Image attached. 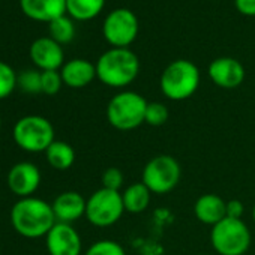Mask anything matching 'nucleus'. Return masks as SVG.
I'll return each instance as SVG.
<instances>
[{
    "instance_id": "nucleus-1",
    "label": "nucleus",
    "mask_w": 255,
    "mask_h": 255,
    "mask_svg": "<svg viewBox=\"0 0 255 255\" xmlns=\"http://www.w3.org/2000/svg\"><path fill=\"white\" fill-rule=\"evenodd\" d=\"M57 222L53 206L41 198H20L11 209V225L26 239L45 237Z\"/></svg>"
},
{
    "instance_id": "nucleus-2",
    "label": "nucleus",
    "mask_w": 255,
    "mask_h": 255,
    "mask_svg": "<svg viewBox=\"0 0 255 255\" xmlns=\"http://www.w3.org/2000/svg\"><path fill=\"white\" fill-rule=\"evenodd\" d=\"M95 66L99 81L114 89L129 86L140 72V60L129 48H111L105 51Z\"/></svg>"
},
{
    "instance_id": "nucleus-3",
    "label": "nucleus",
    "mask_w": 255,
    "mask_h": 255,
    "mask_svg": "<svg viewBox=\"0 0 255 255\" xmlns=\"http://www.w3.org/2000/svg\"><path fill=\"white\" fill-rule=\"evenodd\" d=\"M147 101L137 92L114 95L107 105V120L117 131H132L144 123Z\"/></svg>"
},
{
    "instance_id": "nucleus-4",
    "label": "nucleus",
    "mask_w": 255,
    "mask_h": 255,
    "mask_svg": "<svg viewBox=\"0 0 255 255\" xmlns=\"http://www.w3.org/2000/svg\"><path fill=\"white\" fill-rule=\"evenodd\" d=\"M200 71L189 60L179 59L171 62L162 72L161 92L170 101H185L191 98L200 86Z\"/></svg>"
},
{
    "instance_id": "nucleus-5",
    "label": "nucleus",
    "mask_w": 255,
    "mask_h": 255,
    "mask_svg": "<svg viewBox=\"0 0 255 255\" xmlns=\"http://www.w3.org/2000/svg\"><path fill=\"white\" fill-rule=\"evenodd\" d=\"M15 144L29 153H41L56 141L54 126L42 116H24L18 119L12 128Z\"/></svg>"
},
{
    "instance_id": "nucleus-6",
    "label": "nucleus",
    "mask_w": 255,
    "mask_h": 255,
    "mask_svg": "<svg viewBox=\"0 0 255 255\" xmlns=\"http://www.w3.org/2000/svg\"><path fill=\"white\" fill-rule=\"evenodd\" d=\"M210 243L219 255H245L251 246V231L242 219L225 218L212 227Z\"/></svg>"
},
{
    "instance_id": "nucleus-7",
    "label": "nucleus",
    "mask_w": 255,
    "mask_h": 255,
    "mask_svg": "<svg viewBox=\"0 0 255 255\" xmlns=\"http://www.w3.org/2000/svg\"><path fill=\"white\" fill-rule=\"evenodd\" d=\"M182 179V167L171 155H158L143 168L141 182L152 194L165 195L171 192Z\"/></svg>"
},
{
    "instance_id": "nucleus-8",
    "label": "nucleus",
    "mask_w": 255,
    "mask_h": 255,
    "mask_svg": "<svg viewBox=\"0 0 255 255\" xmlns=\"http://www.w3.org/2000/svg\"><path fill=\"white\" fill-rule=\"evenodd\" d=\"M123 213L125 206L122 200V192L101 188L87 198L86 218L95 227H111L120 221Z\"/></svg>"
},
{
    "instance_id": "nucleus-9",
    "label": "nucleus",
    "mask_w": 255,
    "mask_h": 255,
    "mask_svg": "<svg viewBox=\"0 0 255 255\" xmlns=\"http://www.w3.org/2000/svg\"><path fill=\"white\" fill-rule=\"evenodd\" d=\"M102 32L113 48H128L138 35V20L132 11L119 8L107 15Z\"/></svg>"
},
{
    "instance_id": "nucleus-10",
    "label": "nucleus",
    "mask_w": 255,
    "mask_h": 255,
    "mask_svg": "<svg viewBox=\"0 0 255 255\" xmlns=\"http://www.w3.org/2000/svg\"><path fill=\"white\" fill-rule=\"evenodd\" d=\"M45 246L50 255H81L83 243L72 224L56 222L45 236Z\"/></svg>"
},
{
    "instance_id": "nucleus-11",
    "label": "nucleus",
    "mask_w": 255,
    "mask_h": 255,
    "mask_svg": "<svg viewBox=\"0 0 255 255\" xmlns=\"http://www.w3.org/2000/svg\"><path fill=\"white\" fill-rule=\"evenodd\" d=\"M41 171L32 162H18L8 171V188L18 198L33 197L41 185Z\"/></svg>"
},
{
    "instance_id": "nucleus-12",
    "label": "nucleus",
    "mask_w": 255,
    "mask_h": 255,
    "mask_svg": "<svg viewBox=\"0 0 255 255\" xmlns=\"http://www.w3.org/2000/svg\"><path fill=\"white\" fill-rule=\"evenodd\" d=\"M209 77L218 87L236 89L245 80V68L233 57H219L209 65Z\"/></svg>"
},
{
    "instance_id": "nucleus-13",
    "label": "nucleus",
    "mask_w": 255,
    "mask_h": 255,
    "mask_svg": "<svg viewBox=\"0 0 255 255\" xmlns=\"http://www.w3.org/2000/svg\"><path fill=\"white\" fill-rule=\"evenodd\" d=\"M32 62L42 71H57L63 66V50L51 38H39L30 47Z\"/></svg>"
},
{
    "instance_id": "nucleus-14",
    "label": "nucleus",
    "mask_w": 255,
    "mask_h": 255,
    "mask_svg": "<svg viewBox=\"0 0 255 255\" xmlns=\"http://www.w3.org/2000/svg\"><path fill=\"white\" fill-rule=\"evenodd\" d=\"M87 200L77 191H65L59 194L51 203L57 222L72 224L86 216Z\"/></svg>"
},
{
    "instance_id": "nucleus-15",
    "label": "nucleus",
    "mask_w": 255,
    "mask_h": 255,
    "mask_svg": "<svg viewBox=\"0 0 255 255\" xmlns=\"http://www.w3.org/2000/svg\"><path fill=\"white\" fill-rule=\"evenodd\" d=\"M20 6L29 18L51 23L65 15L66 0H20Z\"/></svg>"
},
{
    "instance_id": "nucleus-16",
    "label": "nucleus",
    "mask_w": 255,
    "mask_h": 255,
    "mask_svg": "<svg viewBox=\"0 0 255 255\" xmlns=\"http://www.w3.org/2000/svg\"><path fill=\"white\" fill-rule=\"evenodd\" d=\"M63 84L71 89H83L89 86L96 77V66L84 59L69 60L62 66L60 71Z\"/></svg>"
},
{
    "instance_id": "nucleus-17",
    "label": "nucleus",
    "mask_w": 255,
    "mask_h": 255,
    "mask_svg": "<svg viewBox=\"0 0 255 255\" xmlns=\"http://www.w3.org/2000/svg\"><path fill=\"white\" fill-rule=\"evenodd\" d=\"M194 213L200 222L213 227L227 218V201L216 194H204L197 198Z\"/></svg>"
},
{
    "instance_id": "nucleus-18",
    "label": "nucleus",
    "mask_w": 255,
    "mask_h": 255,
    "mask_svg": "<svg viewBox=\"0 0 255 255\" xmlns=\"http://www.w3.org/2000/svg\"><path fill=\"white\" fill-rule=\"evenodd\" d=\"M150 197H152V192L143 182L129 185L122 192L125 212H129V213L144 212L150 204Z\"/></svg>"
},
{
    "instance_id": "nucleus-19",
    "label": "nucleus",
    "mask_w": 255,
    "mask_h": 255,
    "mask_svg": "<svg viewBox=\"0 0 255 255\" xmlns=\"http://www.w3.org/2000/svg\"><path fill=\"white\" fill-rule=\"evenodd\" d=\"M47 162L59 171L69 170L75 162V150L66 141L56 140L47 150H45Z\"/></svg>"
},
{
    "instance_id": "nucleus-20",
    "label": "nucleus",
    "mask_w": 255,
    "mask_h": 255,
    "mask_svg": "<svg viewBox=\"0 0 255 255\" xmlns=\"http://www.w3.org/2000/svg\"><path fill=\"white\" fill-rule=\"evenodd\" d=\"M105 0H66V12L80 21L95 18L104 8Z\"/></svg>"
},
{
    "instance_id": "nucleus-21",
    "label": "nucleus",
    "mask_w": 255,
    "mask_h": 255,
    "mask_svg": "<svg viewBox=\"0 0 255 255\" xmlns=\"http://www.w3.org/2000/svg\"><path fill=\"white\" fill-rule=\"evenodd\" d=\"M75 27L68 17H59L50 23V38L57 44H68L74 39Z\"/></svg>"
},
{
    "instance_id": "nucleus-22",
    "label": "nucleus",
    "mask_w": 255,
    "mask_h": 255,
    "mask_svg": "<svg viewBox=\"0 0 255 255\" xmlns=\"http://www.w3.org/2000/svg\"><path fill=\"white\" fill-rule=\"evenodd\" d=\"M18 86V75L5 62H0V101L6 99Z\"/></svg>"
},
{
    "instance_id": "nucleus-23",
    "label": "nucleus",
    "mask_w": 255,
    "mask_h": 255,
    "mask_svg": "<svg viewBox=\"0 0 255 255\" xmlns=\"http://www.w3.org/2000/svg\"><path fill=\"white\" fill-rule=\"evenodd\" d=\"M170 119L168 107L162 102H149L146 108V119L144 123L150 126H162Z\"/></svg>"
},
{
    "instance_id": "nucleus-24",
    "label": "nucleus",
    "mask_w": 255,
    "mask_h": 255,
    "mask_svg": "<svg viewBox=\"0 0 255 255\" xmlns=\"http://www.w3.org/2000/svg\"><path fill=\"white\" fill-rule=\"evenodd\" d=\"M18 86L26 93H41L42 92V72L36 69L23 71L18 75Z\"/></svg>"
},
{
    "instance_id": "nucleus-25",
    "label": "nucleus",
    "mask_w": 255,
    "mask_h": 255,
    "mask_svg": "<svg viewBox=\"0 0 255 255\" xmlns=\"http://www.w3.org/2000/svg\"><path fill=\"white\" fill-rule=\"evenodd\" d=\"M84 255H126L123 246L114 240H98L95 242L92 246H89V249L86 251Z\"/></svg>"
},
{
    "instance_id": "nucleus-26",
    "label": "nucleus",
    "mask_w": 255,
    "mask_h": 255,
    "mask_svg": "<svg viewBox=\"0 0 255 255\" xmlns=\"http://www.w3.org/2000/svg\"><path fill=\"white\" fill-rule=\"evenodd\" d=\"M63 84L62 75L57 71H42V93L56 95L60 92Z\"/></svg>"
},
{
    "instance_id": "nucleus-27",
    "label": "nucleus",
    "mask_w": 255,
    "mask_h": 255,
    "mask_svg": "<svg viewBox=\"0 0 255 255\" xmlns=\"http://www.w3.org/2000/svg\"><path fill=\"white\" fill-rule=\"evenodd\" d=\"M123 180H125L123 173L117 167H110L102 173V188L120 192L123 186Z\"/></svg>"
},
{
    "instance_id": "nucleus-28",
    "label": "nucleus",
    "mask_w": 255,
    "mask_h": 255,
    "mask_svg": "<svg viewBox=\"0 0 255 255\" xmlns=\"http://www.w3.org/2000/svg\"><path fill=\"white\" fill-rule=\"evenodd\" d=\"M243 215V204L239 200H230L227 201V218L242 219Z\"/></svg>"
},
{
    "instance_id": "nucleus-29",
    "label": "nucleus",
    "mask_w": 255,
    "mask_h": 255,
    "mask_svg": "<svg viewBox=\"0 0 255 255\" xmlns=\"http://www.w3.org/2000/svg\"><path fill=\"white\" fill-rule=\"evenodd\" d=\"M234 3L243 15H255V0H234Z\"/></svg>"
},
{
    "instance_id": "nucleus-30",
    "label": "nucleus",
    "mask_w": 255,
    "mask_h": 255,
    "mask_svg": "<svg viewBox=\"0 0 255 255\" xmlns=\"http://www.w3.org/2000/svg\"><path fill=\"white\" fill-rule=\"evenodd\" d=\"M252 218H254V222H255V204H254V207H252Z\"/></svg>"
},
{
    "instance_id": "nucleus-31",
    "label": "nucleus",
    "mask_w": 255,
    "mask_h": 255,
    "mask_svg": "<svg viewBox=\"0 0 255 255\" xmlns=\"http://www.w3.org/2000/svg\"><path fill=\"white\" fill-rule=\"evenodd\" d=\"M0 131H2V119H0Z\"/></svg>"
}]
</instances>
